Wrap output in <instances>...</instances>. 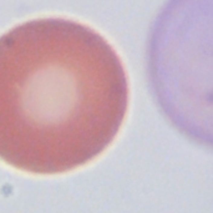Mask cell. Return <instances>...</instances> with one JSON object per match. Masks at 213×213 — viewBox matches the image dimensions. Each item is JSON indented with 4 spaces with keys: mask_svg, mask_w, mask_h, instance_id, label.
<instances>
[{
    "mask_svg": "<svg viewBox=\"0 0 213 213\" xmlns=\"http://www.w3.org/2000/svg\"><path fill=\"white\" fill-rule=\"evenodd\" d=\"M128 82L115 49L63 18L20 24L0 36V160L40 175L94 160L116 137Z\"/></svg>",
    "mask_w": 213,
    "mask_h": 213,
    "instance_id": "obj_1",
    "label": "cell"
}]
</instances>
